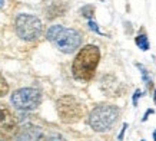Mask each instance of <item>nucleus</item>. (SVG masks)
I'll return each instance as SVG.
<instances>
[{
  "instance_id": "f03ea898",
  "label": "nucleus",
  "mask_w": 156,
  "mask_h": 141,
  "mask_svg": "<svg viewBox=\"0 0 156 141\" xmlns=\"http://www.w3.org/2000/svg\"><path fill=\"white\" fill-rule=\"evenodd\" d=\"M48 39L59 51L65 53H72L75 52L82 43L80 33L75 29L63 28L62 25H55L48 30Z\"/></svg>"
},
{
  "instance_id": "2eb2a0df",
  "label": "nucleus",
  "mask_w": 156,
  "mask_h": 141,
  "mask_svg": "<svg viewBox=\"0 0 156 141\" xmlns=\"http://www.w3.org/2000/svg\"><path fill=\"white\" fill-rule=\"evenodd\" d=\"M140 95H142V92H140V91H139V90H137L136 92H135V97H133V104H135V105H136V104H137V98H139Z\"/></svg>"
},
{
  "instance_id": "6e6552de",
  "label": "nucleus",
  "mask_w": 156,
  "mask_h": 141,
  "mask_svg": "<svg viewBox=\"0 0 156 141\" xmlns=\"http://www.w3.org/2000/svg\"><path fill=\"white\" fill-rule=\"evenodd\" d=\"M16 141H44V132L34 124H24L16 132Z\"/></svg>"
},
{
  "instance_id": "f3484780",
  "label": "nucleus",
  "mask_w": 156,
  "mask_h": 141,
  "mask_svg": "<svg viewBox=\"0 0 156 141\" xmlns=\"http://www.w3.org/2000/svg\"><path fill=\"white\" fill-rule=\"evenodd\" d=\"M153 140L156 141V130H155V131H153Z\"/></svg>"
},
{
  "instance_id": "20e7f679",
  "label": "nucleus",
  "mask_w": 156,
  "mask_h": 141,
  "mask_svg": "<svg viewBox=\"0 0 156 141\" xmlns=\"http://www.w3.org/2000/svg\"><path fill=\"white\" fill-rule=\"evenodd\" d=\"M56 109L59 114V118L65 124H75L80 121L82 117L85 115V107L83 104L73 95H65L57 99Z\"/></svg>"
},
{
  "instance_id": "4468645a",
  "label": "nucleus",
  "mask_w": 156,
  "mask_h": 141,
  "mask_svg": "<svg viewBox=\"0 0 156 141\" xmlns=\"http://www.w3.org/2000/svg\"><path fill=\"white\" fill-rule=\"evenodd\" d=\"M46 141H66V138H63L62 135H57V134H56V135L49 137V138H48Z\"/></svg>"
},
{
  "instance_id": "1a4fd4ad",
  "label": "nucleus",
  "mask_w": 156,
  "mask_h": 141,
  "mask_svg": "<svg viewBox=\"0 0 156 141\" xmlns=\"http://www.w3.org/2000/svg\"><path fill=\"white\" fill-rule=\"evenodd\" d=\"M135 42H136V45L140 48L142 51H147V49H149V40H147L146 35H139Z\"/></svg>"
},
{
  "instance_id": "0eeeda50",
  "label": "nucleus",
  "mask_w": 156,
  "mask_h": 141,
  "mask_svg": "<svg viewBox=\"0 0 156 141\" xmlns=\"http://www.w3.org/2000/svg\"><path fill=\"white\" fill-rule=\"evenodd\" d=\"M17 121L10 109L0 107V140H9L17 132Z\"/></svg>"
},
{
  "instance_id": "ddd939ff",
  "label": "nucleus",
  "mask_w": 156,
  "mask_h": 141,
  "mask_svg": "<svg viewBox=\"0 0 156 141\" xmlns=\"http://www.w3.org/2000/svg\"><path fill=\"white\" fill-rule=\"evenodd\" d=\"M89 28L93 30V32H96V33H102L99 30V26H98V23L96 22H93V20H89Z\"/></svg>"
},
{
  "instance_id": "dca6fc26",
  "label": "nucleus",
  "mask_w": 156,
  "mask_h": 141,
  "mask_svg": "<svg viewBox=\"0 0 156 141\" xmlns=\"http://www.w3.org/2000/svg\"><path fill=\"white\" fill-rule=\"evenodd\" d=\"M3 6H5V0H0V9H2Z\"/></svg>"
},
{
  "instance_id": "7ed1b4c3",
  "label": "nucleus",
  "mask_w": 156,
  "mask_h": 141,
  "mask_svg": "<svg viewBox=\"0 0 156 141\" xmlns=\"http://www.w3.org/2000/svg\"><path fill=\"white\" fill-rule=\"evenodd\" d=\"M119 117V108L115 105L109 104H102L99 107H96L89 115V125L95 131L103 132L109 131L113 127V124L118 121Z\"/></svg>"
},
{
  "instance_id": "a211bd4d",
  "label": "nucleus",
  "mask_w": 156,
  "mask_h": 141,
  "mask_svg": "<svg viewBox=\"0 0 156 141\" xmlns=\"http://www.w3.org/2000/svg\"><path fill=\"white\" fill-rule=\"evenodd\" d=\"M0 141H3V140H0Z\"/></svg>"
},
{
  "instance_id": "423d86ee",
  "label": "nucleus",
  "mask_w": 156,
  "mask_h": 141,
  "mask_svg": "<svg viewBox=\"0 0 156 141\" xmlns=\"http://www.w3.org/2000/svg\"><path fill=\"white\" fill-rule=\"evenodd\" d=\"M12 104L14 108L23 109V111H30V109L37 108L42 102V95L34 88H22L16 91L12 95Z\"/></svg>"
},
{
  "instance_id": "f257e3e1",
  "label": "nucleus",
  "mask_w": 156,
  "mask_h": 141,
  "mask_svg": "<svg viewBox=\"0 0 156 141\" xmlns=\"http://www.w3.org/2000/svg\"><path fill=\"white\" fill-rule=\"evenodd\" d=\"M100 59V51L95 45H87L82 48L79 53L76 55L73 65H72V74L77 81L87 82L95 76V70L98 68Z\"/></svg>"
},
{
  "instance_id": "9d476101",
  "label": "nucleus",
  "mask_w": 156,
  "mask_h": 141,
  "mask_svg": "<svg viewBox=\"0 0 156 141\" xmlns=\"http://www.w3.org/2000/svg\"><path fill=\"white\" fill-rule=\"evenodd\" d=\"M7 92H9V85H7L5 78L0 75V97H5Z\"/></svg>"
},
{
  "instance_id": "9b49d317",
  "label": "nucleus",
  "mask_w": 156,
  "mask_h": 141,
  "mask_svg": "<svg viewBox=\"0 0 156 141\" xmlns=\"http://www.w3.org/2000/svg\"><path fill=\"white\" fill-rule=\"evenodd\" d=\"M93 6H85V7H83V9L80 10V13H82V16H85V17H92V16H93Z\"/></svg>"
},
{
  "instance_id": "39448f33",
  "label": "nucleus",
  "mask_w": 156,
  "mask_h": 141,
  "mask_svg": "<svg viewBox=\"0 0 156 141\" xmlns=\"http://www.w3.org/2000/svg\"><path fill=\"white\" fill-rule=\"evenodd\" d=\"M42 30L43 25L36 16L22 13L16 17V33L23 40H36Z\"/></svg>"
},
{
  "instance_id": "f8f14e48",
  "label": "nucleus",
  "mask_w": 156,
  "mask_h": 141,
  "mask_svg": "<svg viewBox=\"0 0 156 141\" xmlns=\"http://www.w3.org/2000/svg\"><path fill=\"white\" fill-rule=\"evenodd\" d=\"M137 68H139V69H140V72H142V76H143V79H145V82L149 85L152 81H151V78H149V75H147V70L145 69V66H142V65H139V63H137Z\"/></svg>"
}]
</instances>
